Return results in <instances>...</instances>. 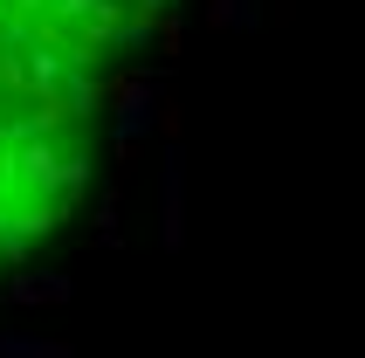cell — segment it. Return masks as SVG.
Segmentation results:
<instances>
[{
    "label": "cell",
    "instance_id": "7a4b0ae2",
    "mask_svg": "<svg viewBox=\"0 0 365 358\" xmlns=\"http://www.w3.org/2000/svg\"><path fill=\"white\" fill-rule=\"evenodd\" d=\"M152 111H159V90L145 76H131L118 90V103H110V152H131V145H145V131H152Z\"/></svg>",
    "mask_w": 365,
    "mask_h": 358
},
{
    "label": "cell",
    "instance_id": "277c9868",
    "mask_svg": "<svg viewBox=\"0 0 365 358\" xmlns=\"http://www.w3.org/2000/svg\"><path fill=\"white\" fill-rule=\"evenodd\" d=\"M0 358H69V344L41 331H0Z\"/></svg>",
    "mask_w": 365,
    "mask_h": 358
},
{
    "label": "cell",
    "instance_id": "3957f363",
    "mask_svg": "<svg viewBox=\"0 0 365 358\" xmlns=\"http://www.w3.org/2000/svg\"><path fill=\"white\" fill-rule=\"evenodd\" d=\"M69 290L76 282L56 276V269H14L7 276V303H69Z\"/></svg>",
    "mask_w": 365,
    "mask_h": 358
},
{
    "label": "cell",
    "instance_id": "6da1fadb",
    "mask_svg": "<svg viewBox=\"0 0 365 358\" xmlns=\"http://www.w3.org/2000/svg\"><path fill=\"white\" fill-rule=\"evenodd\" d=\"M159 248H186V152L173 138L159 152Z\"/></svg>",
    "mask_w": 365,
    "mask_h": 358
}]
</instances>
